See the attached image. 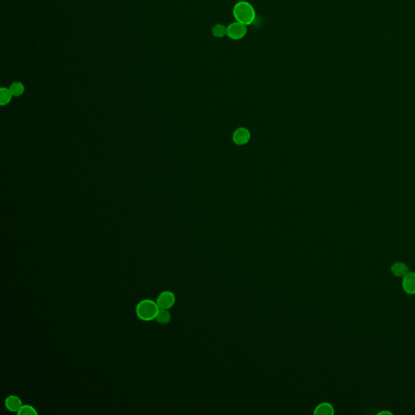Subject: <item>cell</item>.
<instances>
[{
    "mask_svg": "<svg viewBox=\"0 0 415 415\" xmlns=\"http://www.w3.org/2000/svg\"><path fill=\"white\" fill-rule=\"evenodd\" d=\"M233 14L238 22L245 25L252 24L256 19L254 7L246 1L237 2L233 10Z\"/></svg>",
    "mask_w": 415,
    "mask_h": 415,
    "instance_id": "obj_1",
    "label": "cell"
},
{
    "mask_svg": "<svg viewBox=\"0 0 415 415\" xmlns=\"http://www.w3.org/2000/svg\"><path fill=\"white\" fill-rule=\"evenodd\" d=\"M159 310L157 302L152 299H143L135 306V314L143 321H151L156 319Z\"/></svg>",
    "mask_w": 415,
    "mask_h": 415,
    "instance_id": "obj_2",
    "label": "cell"
},
{
    "mask_svg": "<svg viewBox=\"0 0 415 415\" xmlns=\"http://www.w3.org/2000/svg\"><path fill=\"white\" fill-rule=\"evenodd\" d=\"M247 31V25L237 22L227 26L226 35L232 40H240L244 38Z\"/></svg>",
    "mask_w": 415,
    "mask_h": 415,
    "instance_id": "obj_3",
    "label": "cell"
},
{
    "mask_svg": "<svg viewBox=\"0 0 415 415\" xmlns=\"http://www.w3.org/2000/svg\"><path fill=\"white\" fill-rule=\"evenodd\" d=\"M175 295L174 294L173 292L165 290L160 293L156 302L160 309L169 310L175 305Z\"/></svg>",
    "mask_w": 415,
    "mask_h": 415,
    "instance_id": "obj_4",
    "label": "cell"
},
{
    "mask_svg": "<svg viewBox=\"0 0 415 415\" xmlns=\"http://www.w3.org/2000/svg\"><path fill=\"white\" fill-rule=\"evenodd\" d=\"M401 285L406 294L409 295L415 294V272L410 271L404 278H402Z\"/></svg>",
    "mask_w": 415,
    "mask_h": 415,
    "instance_id": "obj_5",
    "label": "cell"
},
{
    "mask_svg": "<svg viewBox=\"0 0 415 415\" xmlns=\"http://www.w3.org/2000/svg\"><path fill=\"white\" fill-rule=\"evenodd\" d=\"M4 404L7 411L14 413H17L23 405L22 399L16 395H10L7 396V398L5 399Z\"/></svg>",
    "mask_w": 415,
    "mask_h": 415,
    "instance_id": "obj_6",
    "label": "cell"
},
{
    "mask_svg": "<svg viewBox=\"0 0 415 415\" xmlns=\"http://www.w3.org/2000/svg\"><path fill=\"white\" fill-rule=\"evenodd\" d=\"M410 272V268L403 262H396L391 266V273L396 278H404Z\"/></svg>",
    "mask_w": 415,
    "mask_h": 415,
    "instance_id": "obj_7",
    "label": "cell"
},
{
    "mask_svg": "<svg viewBox=\"0 0 415 415\" xmlns=\"http://www.w3.org/2000/svg\"><path fill=\"white\" fill-rule=\"evenodd\" d=\"M334 414V407L328 402L319 404L314 411V415H333Z\"/></svg>",
    "mask_w": 415,
    "mask_h": 415,
    "instance_id": "obj_8",
    "label": "cell"
},
{
    "mask_svg": "<svg viewBox=\"0 0 415 415\" xmlns=\"http://www.w3.org/2000/svg\"><path fill=\"white\" fill-rule=\"evenodd\" d=\"M250 134L248 131L244 128H240L236 131L234 135V140L239 145H243L249 140Z\"/></svg>",
    "mask_w": 415,
    "mask_h": 415,
    "instance_id": "obj_9",
    "label": "cell"
},
{
    "mask_svg": "<svg viewBox=\"0 0 415 415\" xmlns=\"http://www.w3.org/2000/svg\"><path fill=\"white\" fill-rule=\"evenodd\" d=\"M155 320H157V322L160 324V325H166V324L171 322V313H170V311L168 310L160 309Z\"/></svg>",
    "mask_w": 415,
    "mask_h": 415,
    "instance_id": "obj_10",
    "label": "cell"
},
{
    "mask_svg": "<svg viewBox=\"0 0 415 415\" xmlns=\"http://www.w3.org/2000/svg\"><path fill=\"white\" fill-rule=\"evenodd\" d=\"M12 93L10 89H7L6 88H0V104L2 106L7 105L9 103L10 101L12 99Z\"/></svg>",
    "mask_w": 415,
    "mask_h": 415,
    "instance_id": "obj_11",
    "label": "cell"
},
{
    "mask_svg": "<svg viewBox=\"0 0 415 415\" xmlns=\"http://www.w3.org/2000/svg\"><path fill=\"white\" fill-rule=\"evenodd\" d=\"M9 89L12 95L18 97V96H21L22 93H24V87L23 84L20 83V82H15V83L12 84V86H10Z\"/></svg>",
    "mask_w": 415,
    "mask_h": 415,
    "instance_id": "obj_12",
    "label": "cell"
},
{
    "mask_svg": "<svg viewBox=\"0 0 415 415\" xmlns=\"http://www.w3.org/2000/svg\"><path fill=\"white\" fill-rule=\"evenodd\" d=\"M38 414L37 410L30 405H22L17 412L18 415H37Z\"/></svg>",
    "mask_w": 415,
    "mask_h": 415,
    "instance_id": "obj_13",
    "label": "cell"
},
{
    "mask_svg": "<svg viewBox=\"0 0 415 415\" xmlns=\"http://www.w3.org/2000/svg\"><path fill=\"white\" fill-rule=\"evenodd\" d=\"M226 31H227V27H225L222 24H217L212 30L213 34L217 38H222L226 35Z\"/></svg>",
    "mask_w": 415,
    "mask_h": 415,
    "instance_id": "obj_14",
    "label": "cell"
},
{
    "mask_svg": "<svg viewBox=\"0 0 415 415\" xmlns=\"http://www.w3.org/2000/svg\"><path fill=\"white\" fill-rule=\"evenodd\" d=\"M378 415H393V413H391V412H389V411H381V412H380V413H378Z\"/></svg>",
    "mask_w": 415,
    "mask_h": 415,
    "instance_id": "obj_15",
    "label": "cell"
}]
</instances>
